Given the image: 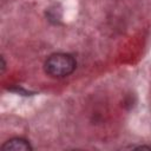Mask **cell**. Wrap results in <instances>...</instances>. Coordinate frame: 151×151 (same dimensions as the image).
I'll use <instances>...</instances> for the list:
<instances>
[{"label":"cell","instance_id":"2","mask_svg":"<svg viewBox=\"0 0 151 151\" xmlns=\"http://www.w3.org/2000/svg\"><path fill=\"white\" fill-rule=\"evenodd\" d=\"M31 144L24 138H12L1 146V151H31Z\"/></svg>","mask_w":151,"mask_h":151},{"label":"cell","instance_id":"1","mask_svg":"<svg viewBox=\"0 0 151 151\" xmlns=\"http://www.w3.org/2000/svg\"><path fill=\"white\" fill-rule=\"evenodd\" d=\"M76 60L68 53H54L45 61V71L54 78H64L76 70Z\"/></svg>","mask_w":151,"mask_h":151}]
</instances>
